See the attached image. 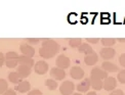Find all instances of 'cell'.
Returning <instances> with one entry per match:
<instances>
[{"label": "cell", "instance_id": "obj_1", "mask_svg": "<svg viewBox=\"0 0 125 95\" xmlns=\"http://www.w3.org/2000/svg\"><path fill=\"white\" fill-rule=\"evenodd\" d=\"M74 89H75L74 83L71 81H65L60 86V92L62 95H71L73 94Z\"/></svg>", "mask_w": 125, "mask_h": 95}, {"label": "cell", "instance_id": "obj_2", "mask_svg": "<svg viewBox=\"0 0 125 95\" xmlns=\"http://www.w3.org/2000/svg\"><path fill=\"white\" fill-rule=\"evenodd\" d=\"M48 63L44 61V60H39L35 63L34 66V71L36 74H38V75H44L48 72Z\"/></svg>", "mask_w": 125, "mask_h": 95}, {"label": "cell", "instance_id": "obj_3", "mask_svg": "<svg viewBox=\"0 0 125 95\" xmlns=\"http://www.w3.org/2000/svg\"><path fill=\"white\" fill-rule=\"evenodd\" d=\"M70 63H71V60L69 57H67L66 55L64 54H61L58 56V58L55 60V65L58 67L62 68V70H65V68H68L70 66Z\"/></svg>", "mask_w": 125, "mask_h": 95}, {"label": "cell", "instance_id": "obj_4", "mask_svg": "<svg viewBox=\"0 0 125 95\" xmlns=\"http://www.w3.org/2000/svg\"><path fill=\"white\" fill-rule=\"evenodd\" d=\"M50 77H52V79L55 81H62L66 77V72L65 70H62V68L55 66L50 70Z\"/></svg>", "mask_w": 125, "mask_h": 95}, {"label": "cell", "instance_id": "obj_5", "mask_svg": "<svg viewBox=\"0 0 125 95\" xmlns=\"http://www.w3.org/2000/svg\"><path fill=\"white\" fill-rule=\"evenodd\" d=\"M115 54H116V51L114 50L112 47H104L100 51L101 57L105 60H109V59L113 58V57L115 56Z\"/></svg>", "mask_w": 125, "mask_h": 95}, {"label": "cell", "instance_id": "obj_6", "mask_svg": "<svg viewBox=\"0 0 125 95\" xmlns=\"http://www.w3.org/2000/svg\"><path fill=\"white\" fill-rule=\"evenodd\" d=\"M117 86V80L113 77H108L104 80V89L106 91H114Z\"/></svg>", "mask_w": 125, "mask_h": 95}, {"label": "cell", "instance_id": "obj_7", "mask_svg": "<svg viewBox=\"0 0 125 95\" xmlns=\"http://www.w3.org/2000/svg\"><path fill=\"white\" fill-rule=\"evenodd\" d=\"M42 47H45V48L52 50L55 53H58L60 50V45L52 39H44L42 41Z\"/></svg>", "mask_w": 125, "mask_h": 95}, {"label": "cell", "instance_id": "obj_8", "mask_svg": "<svg viewBox=\"0 0 125 95\" xmlns=\"http://www.w3.org/2000/svg\"><path fill=\"white\" fill-rule=\"evenodd\" d=\"M84 75H85V73L83 71V68H81L80 66H75L70 70V76L73 79H75V80H80V79L84 77Z\"/></svg>", "mask_w": 125, "mask_h": 95}, {"label": "cell", "instance_id": "obj_9", "mask_svg": "<svg viewBox=\"0 0 125 95\" xmlns=\"http://www.w3.org/2000/svg\"><path fill=\"white\" fill-rule=\"evenodd\" d=\"M20 50L21 52L23 53V55H26V56H28V57H33L35 55V49H34V47H32L31 45L29 44H21L20 45Z\"/></svg>", "mask_w": 125, "mask_h": 95}, {"label": "cell", "instance_id": "obj_10", "mask_svg": "<svg viewBox=\"0 0 125 95\" xmlns=\"http://www.w3.org/2000/svg\"><path fill=\"white\" fill-rule=\"evenodd\" d=\"M90 76L91 77H95V78H98L101 80H105L107 79L109 76H108V73L106 71H104L103 68L101 67H94L92 68L91 72H90Z\"/></svg>", "mask_w": 125, "mask_h": 95}, {"label": "cell", "instance_id": "obj_11", "mask_svg": "<svg viewBox=\"0 0 125 95\" xmlns=\"http://www.w3.org/2000/svg\"><path fill=\"white\" fill-rule=\"evenodd\" d=\"M91 86V83H90V78H86L84 79L83 81H81L79 84L77 85V90L78 92H87L89 90V88Z\"/></svg>", "mask_w": 125, "mask_h": 95}, {"label": "cell", "instance_id": "obj_12", "mask_svg": "<svg viewBox=\"0 0 125 95\" xmlns=\"http://www.w3.org/2000/svg\"><path fill=\"white\" fill-rule=\"evenodd\" d=\"M19 66H26L32 68L34 65V60L32 57H28L26 55H20L19 56Z\"/></svg>", "mask_w": 125, "mask_h": 95}, {"label": "cell", "instance_id": "obj_13", "mask_svg": "<svg viewBox=\"0 0 125 95\" xmlns=\"http://www.w3.org/2000/svg\"><path fill=\"white\" fill-rule=\"evenodd\" d=\"M102 68L104 71H106L107 73H115V72H118L119 71V67L113 62H110V61H104L102 63Z\"/></svg>", "mask_w": 125, "mask_h": 95}, {"label": "cell", "instance_id": "obj_14", "mask_svg": "<svg viewBox=\"0 0 125 95\" xmlns=\"http://www.w3.org/2000/svg\"><path fill=\"white\" fill-rule=\"evenodd\" d=\"M56 53L53 52L52 50H50L48 48H45V47H42L41 46L39 48V55L41 57H43L45 59H48V58H51V57H53Z\"/></svg>", "mask_w": 125, "mask_h": 95}, {"label": "cell", "instance_id": "obj_15", "mask_svg": "<svg viewBox=\"0 0 125 95\" xmlns=\"http://www.w3.org/2000/svg\"><path fill=\"white\" fill-rule=\"evenodd\" d=\"M30 88H31V84L28 81H22L15 86V90L20 93H26L30 91Z\"/></svg>", "mask_w": 125, "mask_h": 95}, {"label": "cell", "instance_id": "obj_16", "mask_svg": "<svg viewBox=\"0 0 125 95\" xmlns=\"http://www.w3.org/2000/svg\"><path fill=\"white\" fill-rule=\"evenodd\" d=\"M98 60V55L95 53V52H93L91 54H88V55H85L84 56V62L86 66H93L95 65Z\"/></svg>", "mask_w": 125, "mask_h": 95}, {"label": "cell", "instance_id": "obj_17", "mask_svg": "<svg viewBox=\"0 0 125 95\" xmlns=\"http://www.w3.org/2000/svg\"><path fill=\"white\" fill-rule=\"evenodd\" d=\"M90 83H91V87L94 89V90H101L104 87V82L103 80L95 77H91L90 76Z\"/></svg>", "mask_w": 125, "mask_h": 95}, {"label": "cell", "instance_id": "obj_18", "mask_svg": "<svg viewBox=\"0 0 125 95\" xmlns=\"http://www.w3.org/2000/svg\"><path fill=\"white\" fill-rule=\"evenodd\" d=\"M18 74L23 79L27 78L28 76H30V74H31V67L26 66H18Z\"/></svg>", "mask_w": 125, "mask_h": 95}, {"label": "cell", "instance_id": "obj_19", "mask_svg": "<svg viewBox=\"0 0 125 95\" xmlns=\"http://www.w3.org/2000/svg\"><path fill=\"white\" fill-rule=\"evenodd\" d=\"M78 51L81 52V53H84L85 55L93 53V49L91 48V46L89 44H87V43H82L79 46V48H78Z\"/></svg>", "mask_w": 125, "mask_h": 95}, {"label": "cell", "instance_id": "obj_20", "mask_svg": "<svg viewBox=\"0 0 125 95\" xmlns=\"http://www.w3.org/2000/svg\"><path fill=\"white\" fill-rule=\"evenodd\" d=\"M22 77H21L18 72H11V73H9L8 74V80L9 82H11L13 84H19L22 82Z\"/></svg>", "mask_w": 125, "mask_h": 95}, {"label": "cell", "instance_id": "obj_21", "mask_svg": "<svg viewBox=\"0 0 125 95\" xmlns=\"http://www.w3.org/2000/svg\"><path fill=\"white\" fill-rule=\"evenodd\" d=\"M101 42L105 47H112L113 45H115L116 39H114V38H103V39H101Z\"/></svg>", "mask_w": 125, "mask_h": 95}, {"label": "cell", "instance_id": "obj_22", "mask_svg": "<svg viewBox=\"0 0 125 95\" xmlns=\"http://www.w3.org/2000/svg\"><path fill=\"white\" fill-rule=\"evenodd\" d=\"M45 85L51 91L55 90V89L58 88V83H56V81L53 80V79H47V80L45 81Z\"/></svg>", "mask_w": 125, "mask_h": 95}, {"label": "cell", "instance_id": "obj_23", "mask_svg": "<svg viewBox=\"0 0 125 95\" xmlns=\"http://www.w3.org/2000/svg\"><path fill=\"white\" fill-rule=\"evenodd\" d=\"M81 44H82V40L80 38H72L69 40V45L72 48H79Z\"/></svg>", "mask_w": 125, "mask_h": 95}, {"label": "cell", "instance_id": "obj_24", "mask_svg": "<svg viewBox=\"0 0 125 95\" xmlns=\"http://www.w3.org/2000/svg\"><path fill=\"white\" fill-rule=\"evenodd\" d=\"M19 63V58H7L5 59V65L8 68H13L18 66Z\"/></svg>", "mask_w": 125, "mask_h": 95}, {"label": "cell", "instance_id": "obj_25", "mask_svg": "<svg viewBox=\"0 0 125 95\" xmlns=\"http://www.w3.org/2000/svg\"><path fill=\"white\" fill-rule=\"evenodd\" d=\"M8 90V84L7 81L4 79H0V94H3Z\"/></svg>", "mask_w": 125, "mask_h": 95}, {"label": "cell", "instance_id": "obj_26", "mask_svg": "<svg viewBox=\"0 0 125 95\" xmlns=\"http://www.w3.org/2000/svg\"><path fill=\"white\" fill-rule=\"evenodd\" d=\"M117 80L121 84H125V70H122L118 73L117 75Z\"/></svg>", "mask_w": 125, "mask_h": 95}, {"label": "cell", "instance_id": "obj_27", "mask_svg": "<svg viewBox=\"0 0 125 95\" xmlns=\"http://www.w3.org/2000/svg\"><path fill=\"white\" fill-rule=\"evenodd\" d=\"M19 56L17 52H14V51H8L6 54H5V59H7V58H19Z\"/></svg>", "mask_w": 125, "mask_h": 95}, {"label": "cell", "instance_id": "obj_28", "mask_svg": "<svg viewBox=\"0 0 125 95\" xmlns=\"http://www.w3.org/2000/svg\"><path fill=\"white\" fill-rule=\"evenodd\" d=\"M39 41H40V39H38V38H28L27 39V42L30 44H38Z\"/></svg>", "mask_w": 125, "mask_h": 95}, {"label": "cell", "instance_id": "obj_29", "mask_svg": "<svg viewBox=\"0 0 125 95\" xmlns=\"http://www.w3.org/2000/svg\"><path fill=\"white\" fill-rule=\"evenodd\" d=\"M28 95H43V94L40 90H38V89H34V90L29 91Z\"/></svg>", "mask_w": 125, "mask_h": 95}, {"label": "cell", "instance_id": "obj_30", "mask_svg": "<svg viewBox=\"0 0 125 95\" xmlns=\"http://www.w3.org/2000/svg\"><path fill=\"white\" fill-rule=\"evenodd\" d=\"M119 62H120V65L123 67H125V53H122L119 56Z\"/></svg>", "mask_w": 125, "mask_h": 95}, {"label": "cell", "instance_id": "obj_31", "mask_svg": "<svg viewBox=\"0 0 125 95\" xmlns=\"http://www.w3.org/2000/svg\"><path fill=\"white\" fill-rule=\"evenodd\" d=\"M110 95H124V92L120 90V89H115V90L110 93Z\"/></svg>", "mask_w": 125, "mask_h": 95}, {"label": "cell", "instance_id": "obj_32", "mask_svg": "<svg viewBox=\"0 0 125 95\" xmlns=\"http://www.w3.org/2000/svg\"><path fill=\"white\" fill-rule=\"evenodd\" d=\"M86 41L88 42V43H92V44H96L98 41H100V39L98 38H87Z\"/></svg>", "mask_w": 125, "mask_h": 95}, {"label": "cell", "instance_id": "obj_33", "mask_svg": "<svg viewBox=\"0 0 125 95\" xmlns=\"http://www.w3.org/2000/svg\"><path fill=\"white\" fill-rule=\"evenodd\" d=\"M4 63H5V55L2 52H0V67H1Z\"/></svg>", "mask_w": 125, "mask_h": 95}, {"label": "cell", "instance_id": "obj_34", "mask_svg": "<svg viewBox=\"0 0 125 95\" xmlns=\"http://www.w3.org/2000/svg\"><path fill=\"white\" fill-rule=\"evenodd\" d=\"M2 95H17V93H15V91L12 90V89H8V90L5 93H3Z\"/></svg>", "mask_w": 125, "mask_h": 95}, {"label": "cell", "instance_id": "obj_35", "mask_svg": "<svg viewBox=\"0 0 125 95\" xmlns=\"http://www.w3.org/2000/svg\"><path fill=\"white\" fill-rule=\"evenodd\" d=\"M86 95H97V94H96L94 91H91V92H88Z\"/></svg>", "mask_w": 125, "mask_h": 95}, {"label": "cell", "instance_id": "obj_36", "mask_svg": "<svg viewBox=\"0 0 125 95\" xmlns=\"http://www.w3.org/2000/svg\"><path fill=\"white\" fill-rule=\"evenodd\" d=\"M118 41L119 42H125V38H119Z\"/></svg>", "mask_w": 125, "mask_h": 95}, {"label": "cell", "instance_id": "obj_37", "mask_svg": "<svg viewBox=\"0 0 125 95\" xmlns=\"http://www.w3.org/2000/svg\"><path fill=\"white\" fill-rule=\"evenodd\" d=\"M72 95H82V94L81 93H73Z\"/></svg>", "mask_w": 125, "mask_h": 95}]
</instances>
